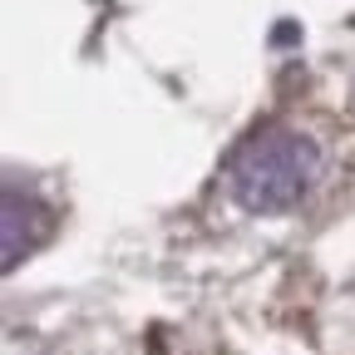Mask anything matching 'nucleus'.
<instances>
[{
	"mask_svg": "<svg viewBox=\"0 0 355 355\" xmlns=\"http://www.w3.org/2000/svg\"><path fill=\"white\" fill-rule=\"evenodd\" d=\"M321 173V153L311 139H301L296 128H282V123H266L257 133L232 148L227 158V193L237 198V207L257 212V217H277V212H291L311 183Z\"/></svg>",
	"mask_w": 355,
	"mask_h": 355,
	"instance_id": "obj_1",
	"label": "nucleus"
},
{
	"mask_svg": "<svg viewBox=\"0 0 355 355\" xmlns=\"http://www.w3.org/2000/svg\"><path fill=\"white\" fill-rule=\"evenodd\" d=\"M50 207H44L35 193L25 188H6V198H0V266L6 272H15V266L50 237Z\"/></svg>",
	"mask_w": 355,
	"mask_h": 355,
	"instance_id": "obj_2",
	"label": "nucleus"
}]
</instances>
